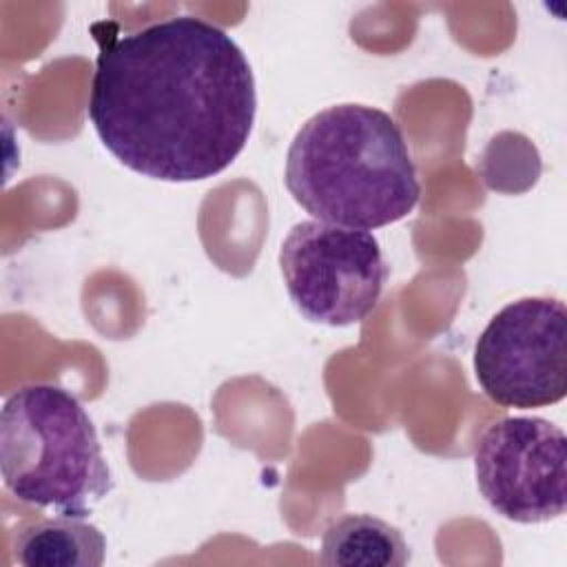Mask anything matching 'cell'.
<instances>
[{"label":"cell","instance_id":"2","mask_svg":"<svg viewBox=\"0 0 567 567\" xmlns=\"http://www.w3.org/2000/svg\"><path fill=\"white\" fill-rule=\"evenodd\" d=\"M284 182L317 221L381 228L412 213L421 197L416 166L401 126L368 104H334L295 133Z\"/></svg>","mask_w":567,"mask_h":567},{"label":"cell","instance_id":"8","mask_svg":"<svg viewBox=\"0 0 567 567\" xmlns=\"http://www.w3.org/2000/svg\"><path fill=\"white\" fill-rule=\"evenodd\" d=\"M319 560L332 567H403L410 547L394 525L370 514H343L326 527Z\"/></svg>","mask_w":567,"mask_h":567},{"label":"cell","instance_id":"1","mask_svg":"<svg viewBox=\"0 0 567 567\" xmlns=\"http://www.w3.org/2000/svg\"><path fill=\"white\" fill-rule=\"evenodd\" d=\"M100 44L89 120L126 168L162 182H199L244 151L257 113L255 75L217 24L171 16L135 31L93 24Z\"/></svg>","mask_w":567,"mask_h":567},{"label":"cell","instance_id":"6","mask_svg":"<svg viewBox=\"0 0 567 567\" xmlns=\"http://www.w3.org/2000/svg\"><path fill=\"white\" fill-rule=\"evenodd\" d=\"M476 485L487 505L514 523L558 518L567 505V439L543 416H505L474 447Z\"/></svg>","mask_w":567,"mask_h":567},{"label":"cell","instance_id":"5","mask_svg":"<svg viewBox=\"0 0 567 567\" xmlns=\"http://www.w3.org/2000/svg\"><path fill=\"white\" fill-rule=\"evenodd\" d=\"M481 390L503 408H545L567 392V310L554 297L501 308L474 348Z\"/></svg>","mask_w":567,"mask_h":567},{"label":"cell","instance_id":"4","mask_svg":"<svg viewBox=\"0 0 567 567\" xmlns=\"http://www.w3.org/2000/svg\"><path fill=\"white\" fill-rule=\"evenodd\" d=\"M279 268L295 308L332 328L363 321L388 281V264L372 233L317 219L288 230Z\"/></svg>","mask_w":567,"mask_h":567},{"label":"cell","instance_id":"3","mask_svg":"<svg viewBox=\"0 0 567 567\" xmlns=\"http://www.w3.org/2000/svg\"><path fill=\"white\" fill-rule=\"evenodd\" d=\"M0 470L18 501L62 516H89L113 489L91 416L78 396L53 383H29L7 396Z\"/></svg>","mask_w":567,"mask_h":567},{"label":"cell","instance_id":"7","mask_svg":"<svg viewBox=\"0 0 567 567\" xmlns=\"http://www.w3.org/2000/svg\"><path fill=\"white\" fill-rule=\"evenodd\" d=\"M104 556V534L78 516L40 518L13 536V558L27 567H100Z\"/></svg>","mask_w":567,"mask_h":567}]
</instances>
